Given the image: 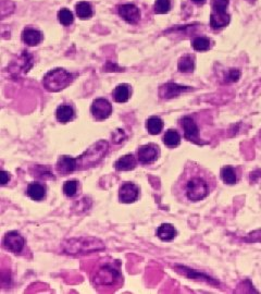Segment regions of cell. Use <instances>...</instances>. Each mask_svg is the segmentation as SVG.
I'll list each match as a JSON object with an SVG mask.
<instances>
[{
	"label": "cell",
	"mask_w": 261,
	"mask_h": 294,
	"mask_svg": "<svg viewBox=\"0 0 261 294\" xmlns=\"http://www.w3.org/2000/svg\"><path fill=\"white\" fill-rule=\"evenodd\" d=\"M61 246L63 252L68 255H86L105 249V244L101 240L94 237L68 239L63 241Z\"/></svg>",
	"instance_id": "6da1fadb"
},
{
	"label": "cell",
	"mask_w": 261,
	"mask_h": 294,
	"mask_svg": "<svg viewBox=\"0 0 261 294\" xmlns=\"http://www.w3.org/2000/svg\"><path fill=\"white\" fill-rule=\"evenodd\" d=\"M109 151V144L105 140H99L96 143L89 146L78 159V169L79 170H85L91 167L97 166L103 158L106 157Z\"/></svg>",
	"instance_id": "7a4b0ae2"
},
{
	"label": "cell",
	"mask_w": 261,
	"mask_h": 294,
	"mask_svg": "<svg viewBox=\"0 0 261 294\" xmlns=\"http://www.w3.org/2000/svg\"><path fill=\"white\" fill-rule=\"evenodd\" d=\"M74 75L62 68H56L47 72L43 78V86L50 93L62 91L72 83Z\"/></svg>",
	"instance_id": "3957f363"
},
{
	"label": "cell",
	"mask_w": 261,
	"mask_h": 294,
	"mask_svg": "<svg viewBox=\"0 0 261 294\" xmlns=\"http://www.w3.org/2000/svg\"><path fill=\"white\" fill-rule=\"evenodd\" d=\"M209 184L204 178L192 177L185 183V194L190 201H199L209 195Z\"/></svg>",
	"instance_id": "277c9868"
},
{
	"label": "cell",
	"mask_w": 261,
	"mask_h": 294,
	"mask_svg": "<svg viewBox=\"0 0 261 294\" xmlns=\"http://www.w3.org/2000/svg\"><path fill=\"white\" fill-rule=\"evenodd\" d=\"M113 111L112 105L106 98H97L90 106V113L97 121H102L111 116Z\"/></svg>",
	"instance_id": "5b68a950"
},
{
	"label": "cell",
	"mask_w": 261,
	"mask_h": 294,
	"mask_svg": "<svg viewBox=\"0 0 261 294\" xmlns=\"http://www.w3.org/2000/svg\"><path fill=\"white\" fill-rule=\"evenodd\" d=\"M118 14L120 18L129 24H138L140 21V10L134 3H123L118 5Z\"/></svg>",
	"instance_id": "8992f818"
},
{
	"label": "cell",
	"mask_w": 261,
	"mask_h": 294,
	"mask_svg": "<svg viewBox=\"0 0 261 294\" xmlns=\"http://www.w3.org/2000/svg\"><path fill=\"white\" fill-rule=\"evenodd\" d=\"M120 278H121V274L118 269L111 265H106L97 272L95 282L98 286H112Z\"/></svg>",
	"instance_id": "52a82bcc"
},
{
	"label": "cell",
	"mask_w": 261,
	"mask_h": 294,
	"mask_svg": "<svg viewBox=\"0 0 261 294\" xmlns=\"http://www.w3.org/2000/svg\"><path fill=\"white\" fill-rule=\"evenodd\" d=\"M3 246L11 253L20 254L24 248L25 240L18 231H9L3 238Z\"/></svg>",
	"instance_id": "ba28073f"
},
{
	"label": "cell",
	"mask_w": 261,
	"mask_h": 294,
	"mask_svg": "<svg viewBox=\"0 0 261 294\" xmlns=\"http://www.w3.org/2000/svg\"><path fill=\"white\" fill-rule=\"evenodd\" d=\"M175 269L177 272H179V274H182L183 276L189 278V279L203 281V282L208 283V285H211V286H219L220 285L219 281H217L215 278H212V277L204 274V272H200L198 270L188 268V267H186V266L176 265Z\"/></svg>",
	"instance_id": "9c48e42d"
},
{
	"label": "cell",
	"mask_w": 261,
	"mask_h": 294,
	"mask_svg": "<svg viewBox=\"0 0 261 294\" xmlns=\"http://www.w3.org/2000/svg\"><path fill=\"white\" fill-rule=\"evenodd\" d=\"M159 157V147L155 144L141 145L137 150V159L143 165H150Z\"/></svg>",
	"instance_id": "30bf717a"
},
{
	"label": "cell",
	"mask_w": 261,
	"mask_h": 294,
	"mask_svg": "<svg viewBox=\"0 0 261 294\" xmlns=\"http://www.w3.org/2000/svg\"><path fill=\"white\" fill-rule=\"evenodd\" d=\"M181 124L184 131L185 140L193 142L195 144H203L199 141V129L192 117H188V116L183 117Z\"/></svg>",
	"instance_id": "8fae6325"
},
{
	"label": "cell",
	"mask_w": 261,
	"mask_h": 294,
	"mask_svg": "<svg viewBox=\"0 0 261 294\" xmlns=\"http://www.w3.org/2000/svg\"><path fill=\"white\" fill-rule=\"evenodd\" d=\"M139 196V188L134 183H124L119 190V199L121 203L130 204L137 200Z\"/></svg>",
	"instance_id": "7c38bea8"
},
{
	"label": "cell",
	"mask_w": 261,
	"mask_h": 294,
	"mask_svg": "<svg viewBox=\"0 0 261 294\" xmlns=\"http://www.w3.org/2000/svg\"><path fill=\"white\" fill-rule=\"evenodd\" d=\"M192 91V87L182 86L176 83H167L159 87V96L163 99H171V98L177 97L181 93Z\"/></svg>",
	"instance_id": "4fadbf2b"
},
{
	"label": "cell",
	"mask_w": 261,
	"mask_h": 294,
	"mask_svg": "<svg viewBox=\"0 0 261 294\" xmlns=\"http://www.w3.org/2000/svg\"><path fill=\"white\" fill-rule=\"evenodd\" d=\"M56 169L60 176H68L78 170V159L71 156H61L57 161Z\"/></svg>",
	"instance_id": "5bb4252c"
},
{
	"label": "cell",
	"mask_w": 261,
	"mask_h": 294,
	"mask_svg": "<svg viewBox=\"0 0 261 294\" xmlns=\"http://www.w3.org/2000/svg\"><path fill=\"white\" fill-rule=\"evenodd\" d=\"M22 41H23L27 46L34 47L40 45L41 42L43 41V34L36 29H33V27H25L22 32Z\"/></svg>",
	"instance_id": "9a60e30c"
},
{
	"label": "cell",
	"mask_w": 261,
	"mask_h": 294,
	"mask_svg": "<svg viewBox=\"0 0 261 294\" xmlns=\"http://www.w3.org/2000/svg\"><path fill=\"white\" fill-rule=\"evenodd\" d=\"M26 194L35 201H41L46 197V187L40 182L30 183L26 189Z\"/></svg>",
	"instance_id": "2e32d148"
},
{
	"label": "cell",
	"mask_w": 261,
	"mask_h": 294,
	"mask_svg": "<svg viewBox=\"0 0 261 294\" xmlns=\"http://www.w3.org/2000/svg\"><path fill=\"white\" fill-rule=\"evenodd\" d=\"M136 165H137V161H136L135 157L132 154H128L120 157L119 159L114 162V168H116L118 171H130L136 168Z\"/></svg>",
	"instance_id": "e0dca14e"
},
{
	"label": "cell",
	"mask_w": 261,
	"mask_h": 294,
	"mask_svg": "<svg viewBox=\"0 0 261 294\" xmlns=\"http://www.w3.org/2000/svg\"><path fill=\"white\" fill-rule=\"evenodd\" d=\"M75 117V112L72 106L70 105H60L56 110V118L60 123L71 122Z\"/></svg>",
	"instance_id": "ac0fdd59"
},
{
	"label": "cell",
	"mask_w": 261,
	"mask_h": 294,
	"mask_svg": "<svg viewBox=\"0 0 261 294\" xmlns=\"http://www.w3.org/2000/svg\"><path fill=\"white\" fill-rule=\"evenodd\" d=\"M177 236L176 229L174 228L171 223H162V225L157 229V237L161 241H171Z\"/></svg>",
	"instance_id": "d6986e66"
},
{
	"label": "cell",
	"mask_w": 261,
	"mask_h": 294,
	"mask_svg": "<svg viewBox=\"0 0 261 294\" xmlns=\"http://www.w3.org/2000/svg\"><path fill=\"white\" fill-rule=\"evenodd\" d=\"M230 23V15L226 12H216V11H211L210 13V26L214 30L221 29V27L226 26Z\"/></svg>",
	"instance_id": "ffe728a7"
},
{
	"label": "cell",
	"mask_w": 261,
	"mask_h": 294,
	"mask_svg": "<svg viewBox=\"0 0 261 294\" xmlns=\"http://www.w3.org/2000/svg\"><path fill=\"white\" fill-rule=\"evenodd\" d=\"M112 97L116 102H127L130 97V87L129 84H119L112 92Z\"/></svg>",
	"instance_id": "44dd1931"
},
{
	"label": "cell",
	"mask_w": 261,
	"mask_h": 294,
	"mask_svg": "<svg viewBox=\"0 0 261 294\" xmlns=\"http://www.w3.org/2000/svg\"><path fill=\"white\" fill-rule=\"evenodd\" d=\"M163 123L162 119L159 117H150L147 119L146 121V130L148 131V133L151 135H157V134H160L161 131L163 129Z\"/></svg>",
	"instance_id": "7402d4cb"
},
{
	"label": "cell",
	"mask_w": 261,
	"mask_h": 294,
	"mask_svg": "<svg viewBox=\"0 0 261 294\" xmlns=\"http://www.w3.org/2000/svg\"><path fill=\"white\" fill-rule=\"evenodd\" d=\"M163 143L166 146L170 147V148H174V147H177L181 143V135L178 134L176 130L170 129L168 130L165 136H163Z\"/></svg>",
	"instance_id": "603a6c76"
},
{
	"label": "cell",
	"mask_w": 261,
	"mask_h": 294,
	"mask_svg": "<svg viewBox=\"0 0 261 294\" xmlns=\"http://www.w3.org/2000/svg\"><path fill=\"white\" fill-rule=\"evenodd\" d=\"M75 11L81 20H88L92 16V8L89 2L80 1L75 5Z\"/></svg>",
	"instance_id": "cb8c5ba5"
},
{
	"label": "cell",
	"mask_w": 261,
	"mask_h": 294,
	"mask_svg": "<svg viewBox=\"0 0 261 294\" xmlns=\"http://www.w3.org/2000/svg\"><path fill=\"white\" fill-rule=\"evenodd\" d=\"M195 68V63H194V59L192 56L189 54H185L181 59L178 60L177 63V70L182 73H190L194 71Z\"/></svg>",
	"instance_id": "d4e9b609"
},
{
	"label": "cell",
	"mask_w": 261,
	"mask_h": 294,
	"mask_svg": "<svg viewBox=\"0 0 261 294\" xmlns=\"http://www.w3.org/2000/svg\"><path fill=\"white\" fill-rule=\"evenodd\" d=\"M220 177L222 179V181L226 183V184H235L237 181V176H236V171L235 169L231 166H226L223 167L221 169L220 172Z\"/></svg>",
	"instance_id": "484cf974"
},
{
	"label": "cell",
	"mask_w": 261,
	"mask_h": 294,
	"mask_svg": "<svg viewBox=\"0 0 261 294\" xmlns=\"http://www.w3.org/2000/svg\"><path fill=\"white\" fill-rule=\"evenodd\" d=\"M32 176H34L38 179L42 180H54L53 173L51 171V169L47 167V166H41L37 165L34 167V171L32 172Z\"/></svg>",
	"instance_id": "4316f807"
},
{
	"label": "cell",
	"mask_w": 261,
	"mask_h": 294,
	"mask_svg": "<svg viewBox=\"0 0 261 294\" xmlns=\"http://www.w3.org/2000/svg\"><path fill=\"white\" fill-rule=\"evenodd\" d=\"M58 20L60 23H61L63 26H70L71 24H73L74 22V15L72 13V11H70L67 8H62L58 11Z\"/></svg>",
	"instance_id": "83f0119b"
},
{
	"label": "cell",
	"mask_w": 261,
	"mask_h": 294,
	"mask_svg": "<svg viewBox=\"0 0 261 294\" xmlns=\"http://www.w3.org/2000/svg\"><path fill=\"white\" fill-rule=\"evenodd\" d=\"M192 47L196 51H207L210 48V40L204 36L195 37L192 42Z\"/></svg>",
	"instance_id": "f1b7e54d"
},
{
	"label": "cell",
	"mask_w": 261,
	"mask_h": 294,
	"mask_svg": "<svg viewBox=\"0 0 261 294\" xmlns=\"http://www.w3.org/2000/svg\"><path fill=\"white\" fill-rule=\"evenodd\" d=\"M171 0H156L154 11L156 14H166L171 10Z\"/></svg>",
	"instance_id": "f546056e"
},
{
	"label": "cell",
	"mask_w": 261,
	"mask_h": 294,
	"mask_svg": "<svg viewBox=\"0 0 261 294\" xmlns=\"http://www.w3.org/2000/svg\"><path fill=\"white\" fill-rule=\"evenodd\" d=\"M79 189V182L76 180H69V181L64 182L63 184V193L68 197H73L78 193Z\"/></svg>",
	"instance_id": "4dcf8cb0"
},
{
	"label": "cell",
	"mask_w": 261,
	"mask_h": 294,
	"mask_svg": "<svg viewBox=\"0 0 261 294\" xmlns=\"http://www.w3.org/2000/svg\"><path fill=\"white\" fill-rule=\"evenodd\" d=\"M228 2H230L228 0H212V1H211L212 11H216V12L225 13Z\"/></svg>",
	"instance_id": "1f68e13d"
},
{
	"label": "cell",
	"mask_w": 261,
	"mask_h": 294,
	"mask_svg": "<svg viewBox=\"0 0 261 294\" xmlns=\"http://www.w3.org/2000/svg\"><path fill=\"white\" fill-rule=\"evenodd\" d=\"M125 139H127V134L121 129H118L112 133V142L114 144L122 143L123 141H125Z\"/></svg>",
	"instance_id": "d6a6232c"
},
{
	"label": "cell",
	"mask_w": 261,
	"mask_h": 294,
	"mask_svg": "<svg viewBox=\"0 0 261 294\" xmlns=\"http://www.w3.org/2000/svg\"><path fill=\"white\" fill-rule=\"evenodd\" d=\"M245 241L247 242H261V230L254 231L249 233L247 238H245Z\"/></svg>",
	"instance_id": "836d02e7"
},
{
	"label": "cell",
	"mask_w": 261,
	"mask_h": 294,
	"mask_svg": "<svg viewBox=\"0 0 261 294\" xmlns=\"http://www.w3.org/2000/svg\"><path fill=\"white\" fill-rule=\"evenodd\" d=\"M241 78V72L237 69H231L228 71V75H227V81L230 82H237L238 79Z\"/></svg>",
	"instance_id": "e575fe53"
},
{
	"label": "cell",
	"mask_w": 261,
	"mask_h": 294,
	"mask_svg": "<svg viewBox=\"0 0 261 294\" xmlns=\"http://www.w3.org/2000/svg\"><path fill=\"white\" fill-rule=\"evenodd\" d=\"M0 180H1V184L5 185L10 180V173L8 171L2 170L1 172H0Z\"/></svg>",
	"instance_id": "d590c367"
},
{
	"label": "cell",
	"mask_w": 261,
	"mask_h": 294,
	"mask_svg": "<svg viewBox=\"0 0 261 294\" xmlns=\"http://www.w3.org/2000/svg\"><path fill=\"white\" fill-rule=\"evenodd\" d=\"M257 178H261V170H256L250 173V182H256L257 181Z\"/></svg>",
	"instance_id": "8d00e7d4"
},
{
	"label": "cell",
	"mask_w": 261,
	"mask_h": 294,
	"mask_svg": "<svg viewBox=\"0 0 261 294\" xmlns=\"http://www.w3.org/2000/svg\"><path fill=\"white\" fill-rule=\"evenodd\" d=\"M192 1L195 3H205L206 0H192Z\"/></svg>",
	"instance_id": "74e56055"
}]
</instances>
